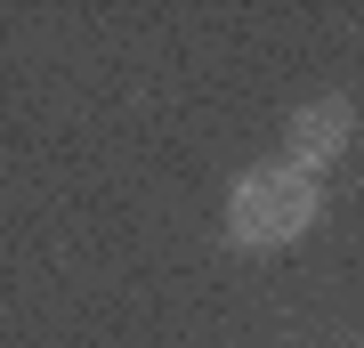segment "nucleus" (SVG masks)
<instances>
[{
  "mask_svg": "<svg viewBox=\"0 0 364 348\" xmlns=\"http://www.w3.org/2000/svg\"><path fill=\"white\" fill-rule=\"evenodd\" d=\"M348 138H356V114H348L340 97H316V105H299V114H291V154H284V162L316 170V162H332Z\"/></svg>",
  "mask_w": 364,
  "mask_h": 348,
  "instance_id": "2",
  "label": "nucleus"
},
{
  "mask_svg": "<svg viewBox=\"0 0 364 348\" xmlns=\"http://www.w3.org/2000/svg\"><path fill=\"white\" fill-rule=\"evenodd\" d=\"M316 211H324L316 170L259 162V170H243L235 194H227V243H243V251H284V243H299V235L316 227Z\"/></svg>",
  "mask_w": 364,
  "mask_h": 348,
  "instance_id": "1",
  "label": "nucleus"
}]
</instances>
